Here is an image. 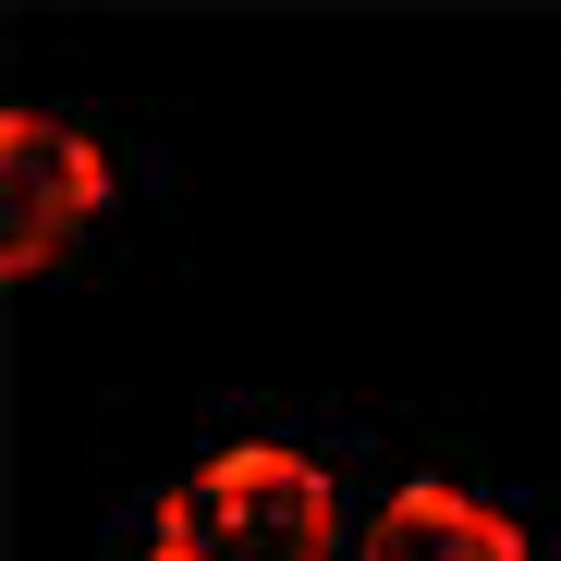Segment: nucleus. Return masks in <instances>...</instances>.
<instances>
[{
    "label": "nucleus",
    "instance_id": "nucleus-1",
    "mask_svg": "<svg viewBox=\"0 0 561 561\" xmlns=\"http://www.w3.org/2000/svg\"><path fill=\"white\" fill-rule=\"evenodd\" d=\"M147 561H342V501L306 451L232 439L159 501Z\"/></svg>",
    "mask_w": 561,
    "mask_h": 561
},
{
    "label": "nucleus",
    "instance_id": "nucleus-3",
    "mask_svg": "<svg viewBox=\"0 0 561 561\" xmlns=\"http://www.w3.org/2000/svg\"><path fill=\"white\" fill-rule=\"evenodd\" d=\"M366 561H525V537L489 513V501H463V489H391L379 525H366Z\"/></svg>",
    "mask_w": 561,
    "mask_h": 561
},
{
    "label": "nucleus",
    "instance_id": "nucleus-2",
    "mask_svg": "<svg viewBox=\"0 0 561 561\" xmlns=\"http://www.w3.org/2000/svg\"><path fill=\"white\" fill-rule=\"evenodd\" d=\"M0 183H13V268L37 280L61 244H73V220L111 196V159L85 147V123H61V111H13L0 123Z\"/></svg>",
    "mask_w": 561,
    "mask_h": 561
}]
</instances>
